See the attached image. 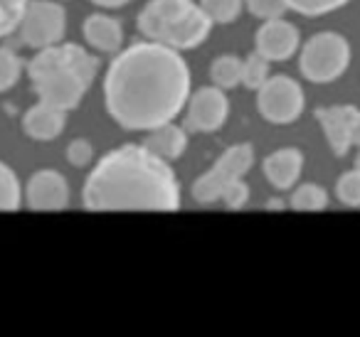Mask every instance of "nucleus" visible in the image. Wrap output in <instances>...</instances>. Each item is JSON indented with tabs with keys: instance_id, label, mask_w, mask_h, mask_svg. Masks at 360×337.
I'll list each match as a JSON object with an SVG mask.
<instances>
[{
	"instance_id": "1",
	"label": "nucleus",
	"mask_w": 360,
	"mask_h": 337,
	"mask_svg": "<svg viewBox=\"0 0 360 337\" xmlns=\"http://www.w3.org/2000/svg\"><path fill=\"white\" fill-rule=\"evenodd\" d=\"M193 74L178 50L141 40L121 47L104 74V109L126 131L175 121L191 99Z\"/></svg>"
},
{
	"instance_id": "2",
	"label": "nucleus",
	"mask_w": 360,
	"mask_h": 337,
	"mask_svg": "<svg viewBox=\"0 0 360 337\" xmlns=\"http://www.w3.org/2000/svg\"><path fill=\"white\" fill-rule=\"evenodd\" d=\"M82 204L91 212H175L180 183L168 160L143 143H126L96 160L82 187Z\"/></svg>"
},
{
	"instance_id": "3",
	"label": "nucleus",
	"mask_w": 360,
	"mask_h": 337,
	"mask_svg": "<svg viewBox=\"0 0 360 337\" xmlns=\"http://www.w3.org/2000/svg\"><path fill=\"white\" fill-rule=\"evenodd\" d=\"M99 67V60L91 52H86L82 45L62 40L45 50H37L25 70L37 101H47L70 114L91 89Z\"/></svg>"
},
{
	"instance_id": "4",
	"label": "nucleus",
	"mask_w": 360,
	"mask_h": 337,
	"mask_svg": "<svg viewBox=\"0 0 360 337\" xmlns=\"http://www.w3.org/2000/svg\"><path fill=\"white\" fill-rule=\"evenodd\" d=\"M350 57V42L340 32H316L299 47V72L311 84H330L345 74Z\"/></svg>"
},
{
	"instance_id": "5",
	"label": "nucleus",
	"mask_w": 360,
	"mask_h": 337,
	"mask_svg": "<svg viewBox=\"0 0 360 337\" xmlns=\"http://www.w3.org/2000/svg\"><path fill=\"white\" fill-rule=\"evenodd\" d=\"M255 165V145L252 143H237L230 145L220 158L215 160L207 173L198 175L191 187V194L198 204H212L220 202L222 192L230 183L245 178Z\"/></svg>"
},
{
	"instance_id": "6",
	"label": "nucleus",
	"mask_w": 360,
	"mask_h": 337,
	"mask_svg": "<svg viewBox=\"0 0 360 337\" xmlns=\"http://www.w3.org/2000/svg\"><path fill=\"white\" fill-rule=\"evenodd\" d=\"M15 35L22 47H30L35 52L62 42L67 35L65 6L60 0H27Z\"/></svg>"
},
{
	"instance_id": "7",
	"label": "nucleus",
	"mask_w": 360,
	"mask_h": 337,
	"mask_svg": "<svg viewBox=\"0 0 360 337\" xmlns=\"http://www.w3.org/2000/svg\"><path fill=\"white\" fill-rule=\"evenodd\" d=\"M257 111L274 126H291L306 109L304 86L286 74H269V79L255 91Z\"/></svg>"
},
{
	"instance_id": "8",
	"label": "nucleus",
	"mask_w": 360,
	"mask_h": 337,
	"mask_svg": "<svg viewBox=\"0 0 360 337\" xmlns=\"http://www.w3.org/2000/svg\"><path fill=\"white\" fill-rule=\"evenodd\" d=\"M230 116V99L220 86H202L191 91L186 104V131L188 133H215L227 124Z\"/></svg>"
},
{
	"instance_id": "9",
	"label": "nucleus",
	"mask_w": 360,
	"mask_h": 337,
	"mask_svg": "<svg viewBox=\"0 0 360 337\" xmlns=\"http://www.w3.org/2000/svg\"><path fill=\"white\" fill-rule=\"evenodd\" d=\"M70 183L60 170L42 168L27 178L22 187V204L32 212H60L70 207Z\"/></svg>"
},
{
	"instance_id": "10",
	"label": "nucleus",
	"mask_w": 360,
	"mask_h": 337,
	"mask_svg": "<svg viewBox=\"0 0 360 337\" xmlns=\"http://www.w3.org/2000/svg\"><path fill=\"white\" fill-rule=\"evenodd\" d=\"M301 32L294 22L284 18H271L262 20L255 32V52L269 62H286L299 52Z\"/></svg>"
},
{
	"instance_id": "11",
	"label": "nucleus",
	"mask_w": 360,
	"mask_h": 337,
	"mask_svg": "<svg viewBox=\"0 0 360 337\" xmlns=\"http://www.w3.org/2000/svg\"><path fill=\"white\" fill-rule=\"evenodd\" d=\"M193 6H195V0H148L136 18V27L146 40L165 45L173 27Z\"/></svg>"
},
{
	"instance_id": "12",
	"label": "nucleus",
	"mask_w": 360,
	"mask_h": 337,
	"mask_svg": "<svg viewBox=\"0 0 360 337\" xmlns=\"http://www.w3.org/2000/svg\"><path fill=\"white\" fill-rule=\"evenodd\" d=\"M355 116H358V109L350 104L316 109V121H319L321 131H323L326 143H328V148L333 150V155H338V158L348 155V150L353 148Z\"/></svg>"
},
{
	"instance_id": "13",
	"label": "nucleus",
	"mask_w": 360,
	"mask_h": 337,
	"mask_svg": "<svg viewBox=\"0 0 360 337\" xmlns=\"http://www.w3.org/2000/svg\"><path fill=\"white\" fill-rule=\"evenodd\" d=\"M20 126L27 138L37 140V143H50V140L60 138L62 131H65L67 111L57 109V106L47 104V101H37L35 106H30L22 114Z\"/></svg>"
},
{
	"instance_id": "14",
	"label": "nucleus",
	"mask_w": 360,
	"mask_h": 337,
	"mask_svg": "<svg viewBox=\"0 0 360 337\" xmlns=\"http://www.w3.org/2000/svg\"><path fill=\"white\" fill-rule=\"evenodd\" d=\"M82 35L91 50L101 55H116L124 47V25L119 18L106 13H91L82 22Z\"/></svg>"
},
{
	"instance_id": "15",
	"label": "nucleus",
	"mask_w": 360,
	"mask_h": 337,
	"mask_svg": "<svg viewBox=\"0 0 360 337\" xmlns=\"http://www.w3.org/2000/svg\"><path fill=\"white\" fill-rule=\"evenodd\" d=\"M262 170L274 190H291L304 173V153L294 145H286L266 155Z\"/></svg>"
},
{
	"instance_id": "16",
	"label": "nucleus",
	"mask_w": 360,
	"mask_h": 337,
	"mask_svg": "<svg viewBox=\"0 0 360 337\" xmlns=\"http://www.w3.org/2000/svg\"><path fill=\"white\" fill-rule=\"evenodd\" d=\"M143 148L150 150L153 155H158V158L173 163V160H178L180 155L186 153V148H188V131H186V126H178L175 121L153 126V128L146 131Z\"/></svg>"
},
{
	"instance_id": "17",
	"label": "nucleus",
	"mask_w": 360,
	"mask_h": 337,
	"mask_svg": "<svg viewBox=\"0 0 360 337\" xmlns=\"http://www.w3.org/2000/svg\"><path fill=\"white\" fill-rule=\"evenodd\" d=\"M328 202H330L328 192L319 183L294 185L289 197V207L296 209V212H321V209L328 207Z\"/></svg>"
},
{
	"instance_id": "18",
	"label": "nucleus",
	"mask_w": 360,
	"mask_h": 337,
	"mask_svg": "<svg viewBox=\"0 0 360 337\" xmlns=\"http://www.w3.org/2000/svg\"><path fill=\"white\" fill-rule=\"evenodd\" d=\"M210 79L215 86L230 91L242 84V57L237 55H220L212 60Z\"/></svg>"
},
{
	"instance_id": "19",
	"label": "nucleus",
	"mask_w": 360,
	"mask_h": 337,
	"mask_svg": "<svg viewBox=\"0 0 360 337\" xmlns=\"http://www.w3.org/2000/svg\"><path fill=\"white\" fill-rule=\"evenodd\" d=\"M22 207V185L15 170L0 160V212H18Z\"/></svg>"
},
{
	"instance_id": "20",
	"label": "nucleus",
	"mask_w": 360,
	"mask_h": 337,
	"mask_svg": "<svg viewBox=\"0 0 360 337\" xmlns=\"http://www.w3.org/2000/svg\"><path fill=\"white\" fill-rule=\"evenodd\" d=\"M215 25H232L242 15L245 0H198Z\"/></svg>"
},
{
	"instance_id": "21",
	"label": "nucleus",
	"mask_w": 360,
	"mask_h": 337,
	"mask_svg": "<svg viewBox=\"0 0 360 337\" xmlns=\"http://www.w3.org/2000/svg\"><path fill=\"white\" fill-rule=\"evenodd\" d=\"M269 60H264L262 55H257V52H252V55H247L245 60H242V84H245V89L250 91H257L262 84H264L266 79H269Z\"/></svg>"
},
{
	"instance_id": "22",
	"label": "nucleus",
	"mask_w": 360,
	"mask_h": 337,
	"mask_svg": "<svg viewBox=\"0 0 360 337\" xmlns=\"http://www.w3.org/2000/svg\"><path fill=\"white\" fill-rule=\"evenodd\" d=\"M22 77V60L13 47H0V94L11 91Z\"/></svg>"
},
{
	"instance_id": "23",
	"label": "nucleus",
	"mask_w": 360,
	"mask_h": 337,
	"mask_svg": "<svg viewBox=\"0 0 360 337\" xmlns=\"http://www.w3.org/2000/svg\"><path fill=\"white\" fill-rule=\"evenodd\" d=\"M286 8L299 15L306 18H319V15H328V13H335L340 8H345L350 0H284Z\"/></svg>"
},
{
	"instance_id": "24",
	"label": "nucleus",
	"mask_w": 360,
	"mask_h": 337,
	"mask_svg": "<svg viewBox=\"0 0 360 337\" xmlns=\"http://www.w3.org/2000/svg\"><path fill=\"white\" fill-rule=\"evenodd\" d=\"M335 197L345 207H360V173L355 168L338 175V180H335Z\"/></svg>"
},
{
	"instance_id": "25",
	"label": "nucleus",
	"mask_w": 360,
	"mask_h": 337,
	"mask_svg": "<svg viewBox=\"0 0 360 337\" xmlns=\"http://www.w3.org/2000/svg\"><path fill=\"white\" fill-rule=\"evenodd\" d=\"M27 0H0V40L15 35Z\"/></svg>"
},
{
	"instance_id": "26",
	"label": "nucleus",
	"mask_w": 360,
	"mask_h": 337,
	"mask_svg": "<svg viewBox=\"0 0 360 337\" xmlns=\"http://www.w3.org/2000/svg\"><path fill=\"white\" fill-rule=\"evenodd\" d=\"M245 8L259 20H271V18H284L289 11L284 0H245Z\"/></svg>"
},
{
	"instance_id": "27",
	"label": "nucleus",
	"mask_w": 360,
	"mask_h": 337,
	"mask_svg": "<svg viewBox=\"0 0 360 337\" xmlns=\"http://www.w3.org/2000/svg\"><path fill=\"white\" fill-rule=\"evenodd\" d=\"M65 155L70 165H75V168H86V165H91V160H94V145L86 138H75L67 145Z\"/></svg>"
},
{
	"instance_id": "28",
	"label": "nucleus",
	"mask_w": 360,
	"mask_h": 337,
	"mask_svg": "<svg viewBox=\"0 0 360 337\" xmlns=\"http://www.w3.org/2000/svg\"><path fill=\"white\" fill-rule=\"evenodd\" d=\"M222 202H225V207L230 209H242L247 202H250V185L245 183V180H235V183H230L225 187V192H222Z\"/></svg>"
},
{
	"instance_id": "29",
	"label": "nucleus",
	"mask_w": 360,
	"mask_h": 337,
	"mask_svg": "<svg viewBox=\"0 0 360 337\" xmlns=\"http://www.w3.org/2000/svg\"><path fill=\"white\" fill-rule=\"evenodd\" d=\"M94 6H99V8H104V11H116V8H124V6H129L131 0H91Z\"/></svg>"
},
{
	"instance_id": "30",
	"label": "nucleus",
	"mask_w": 360,
	"mask_h": 337,
	"mask_svg": "<svg viewBox=\"0 0 360 337\" xmlns=\"http://www.w3.org/2000/svg\"><path fill=\"white\" fill-rule=\"evenodd\" d=\"M353 145L360 148V111H358V116H355V126H353Z\"/></svg>"
},
{
	"instance_id": "31",
	"label": "nucleus",
	"mask_w": 360,
	"mask_h": 337,
	"mask_svg": "<svg viewBox=\"0 0 360 337\" xmlns=\"http://www.w3.org/2000/svg\"><path fill=\"white\" fill-rule=\"evenodd\" d=\"M353 168L360 173V148H358V155H355V160H353Z\"/></svg>"
},
{
	"instance_id": "32",
	"label": "nucleus",
	"mask_w": 360,
	"mask_h": 337,
	"mask_svg": "<svg viewBox=\"0 0 360 337\" xmlns=\"http://www.w3.org/2000/svg\"><path fill=\"white\" fill-rule=\"evenodd\" d=\"M60 3H62V0H60Z\"/></svg>"
}]
</instances>
